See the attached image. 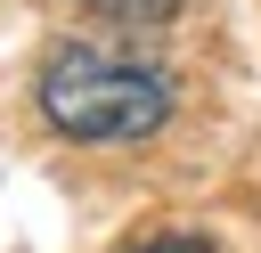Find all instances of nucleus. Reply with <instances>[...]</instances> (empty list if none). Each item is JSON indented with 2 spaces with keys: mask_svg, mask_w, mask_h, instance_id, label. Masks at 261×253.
Instances as JSON below:
<instances>
[{
  "mask_svg": "<svg viewBox=\"0 0 261 253\" xmlns=\"http://www.w3.org/2000/svg\"><path fill=\"white\" fill-rule=\"evenodd\" d=\"M73 16H90V24H114V33H155V24H171L188 0H65Z\"/></svg>",
  "mask_w": 261,
  "mask_h": 253,
  "instance_id": "f03ea898",
  "label": "nucleus"
},
{
  "mask_svg": "<svg viewBox=\"0 0 261 253\" xmlns=\"http://www.w3.org/2000/svg\"><path fill=\"white\" fill-rule=\"evenodd\" d=\"M33 98L49 114V131L65 139H147L171 122L179 106V82L130 49H106V41H57L33 73Z\"/></svg>",
  "mask_w": 261,
  "mask_h": 253,
  "instance_id": "f257e3e1",
  "label": "nucleus"
},
{
  "mask_svg": "<svg viewBox=\"0 0 261 253\" xmlns=\"http://www.w3.org/2000/svg\"><path fill=\"white\" fill-rule=\"evenodd\" d=\"M130 253H212L204 237H147V245H130Z\"/></svg>",
  "mask_w": 261,
  "mask_h": 253,
  "instance_id": "7ed1b4c3",
  "label": "nucleus"
}]
</instances>
